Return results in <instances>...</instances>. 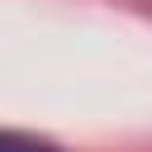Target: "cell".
Returning <instances> with one entry per match:
<instances>
[{"label":"cell","mask_w":152,"mask_h":152,"mask_svg":"<svg viewBox=\"0 0 152 152\" xmlns=\"http://www.w3.org/2000/svg\"><path fill=\"white\" fill-rule=\"evenodd\" d=\"M0 152H52V147L38 138H24V133H0Z\"/></svg>","instance_id":"obj_1"}]
</instances>
